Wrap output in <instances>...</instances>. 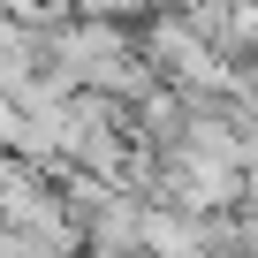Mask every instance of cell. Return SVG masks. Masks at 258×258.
<instances>
[{"label": "cell", "instance_id": "3957f363", "mask_svg": "<svg viewBox=\"0 0 258 258\" xmlns=\"http://www.w3.org/2000/svg\"><path fill=\"white\" fill-rule=\"evenodd\" d=\"M0 152H31V129H23V106L8 84H0Z\"/></svg>", "mask_w": 258, "mask_h": 258}, {"label": "cell", "instance_id": "7a4b0ae2", "mask_svg": "<svg viewBox=\"0 0 258 258\" xmlns=\"http://www.w3.org/2000/svg\"><path fill=\"white\" fill-rule=\"evenodd\" d=\"M69 8H76V16H106V23H129V31H137L145 16L167 8V0H69Z\"/></svg>", "mask_w": 258, "mask_h": 258}, {"label": "cell", "instance_id": "277c9868", "mask_svg": "<svg viewBox=\"0 0 258 258\" xmlns=\"http://www.w3.org/2000/svg\"><path fill=\"white\" fill-rule=\"evenodd\" d=\"M235 129H243V175H258V106H235Z\"/></svg>", "mask_w": 258, "mask_h": 258}, {"label": "cell", "instance_id": "5b68a950", "mask_svg": "<svg viewBox=\"0 0 258 258\" xmlns=\"http://www.w3.org/2000/svg\"><path fill=\"white\" fill-rule=\"evenodd\" d=\"M145 258H205V250H145Z\"/></svg>", "mask_w": 258, "mask_h": 258}, {"label": "cell", "instance_id": "6da1fadb", "mask_svg": "<svg viewBox=\"0 0 258 258\" xmlns=\"http://www.w3.org/2000/svg\"><path fill=\"white\" fill-rule=\"evenodd\" d=\"M61 160L84 167V175L129 182V167H137V129H129V106L76 84V91H69V129H61Z\"/></svg>", "mask_w": 258, "mask_h": 258}]
</instances>
